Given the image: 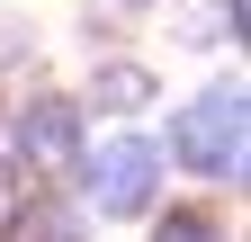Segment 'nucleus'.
<instances>
[{
    "mask_svg": "<svg viewBox=\"0 0 251 242\" xmlns=\"http://www.w3.org/2000/svg\"><path fill=\"white\" fill-rule=\"evenodd\" d=\"M179 162L206 179L242 170V90H206L198 108H179Z\"/></svg>",
    "mask_w": 251,
    "mask_h": 242,
    "instance_id": "obj_2",
    "label": "nucleus"
},
{
    "mask_svg": "<svg viewBox=\"0 0 251 242\" xmlns=\"http://www.w3.org/2000/svg\"><path fill=\"white\" fill-rule=\"evenodd\" d=\"M90 99H99V108H135V99H144V72H135V63H108L99 81H90Z\"/></svg>",
    "mask_w": 251,
    "mask_h": 242,
    "instance_id": "obj_5",
    "label": "nucleus"
},
{
    "mask_svg": "<svg viewBox=\"0 0 251 242\" xmlns=\"http://www.w3.org/2000/svg\"><path fill=\"white\" fill-rule=\"evenodd\" d=\"M152 179H162V153H152L144 135H108L99 153H90V206H99V216H144Z\"/></svg>",
    "mask_w": 251,
    "mask_h": 242,
    "instance_id": "obj_1",
    "label": "nucleus"
},
{
    "mask_svg": "<svg viewBox=\"0 0 251 242\" xmlns=\"http://www.w3.org/2000/svg\"><path fill=\"white\" fill-rule=\"evenodd\" d=\"M152 242H225V233H215V216L179 206V216H162V224H152Z\"/></svg>",
    "mask_w": 251,
    "mask_h": 242,
    "instance_id": "obj_6",
    "label": "nucleus"
},
{
    "mask_svg": "<svg viewBox=\"0 0 251 242\" xmlns=\"http://www.w3.org/2000/svg\"><path fill=\"white\" fill-rule=\"evenodd\" d=\"M0 242H72V216H63V206H27Z\"/></svg>",
    "mask_w": 251,
    "mask_h": 242,
    "instance_id": "obj_4",
    "label": "nucleus"
},
{
    "mask_svg": "<svg viewBox=\"0 0 251 242\" xmlns=\"http://www.w3.org/2000/svg\"><path fill=\"white\" fill-rule=\"evenodd\" d=\"M27 153H36V162H63V153H72V108H63V99H36V108H27Z\"/></svg>",
    "mask_w": 251,
    "mask_h": 242,
    "instance_id": "obj_3",
    "label": "nucleus"
}]
</instances>
